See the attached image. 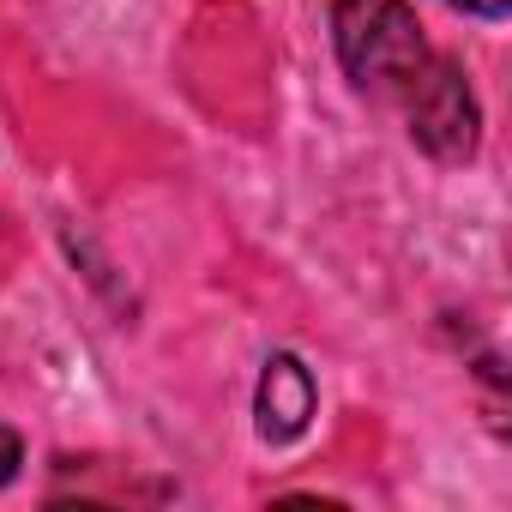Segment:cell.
Listing matches in <instances>:
<instances>
[{
    "mask_svg": "<svg viewBox=\"0 0 512 512\" xmlns=\"http://www.w3.org/2000/svg\"><path fill=\"white\" fill-rule=\"evenodd\" d=\"M314 410H320V386H314V368L296 356V350H278L266 356L260 368V392H253V428H260L266 446H290L314 428Z\"/></svg>",
    "mask_w": 512,
    "mask_h": 512,
    "instance_id": "cell-3",
    "label": "cell"
},
{
    "mask_svg": "<svg viewBox=\"0 0 512 512\" xmlns=\"http://www.w3.org/2000/svg\"><path fill=\"white\" fill-rule=\"evenodd\" d=\"M332 43L362 97L398 103V91L434 55L410 0H332Z\"/></svg>",
    "mask_w": 512,
    "mask_h": 512,
    "instance_id": "cell-1",
    "label": "cell"
},
{
    "mask_svg": "<svg viewBox=\"0 0 512 512\" xmlns=\"http://www.w3.org/2000/svg\"><path fill=\"white\" fill-rule=\"evenodd\" d=\"M458 13H476V19H506V7L512 0H452Z\"/></svg>",
    "mask_w": 512,
    "mask_h": 512,
    "instance_id": "cell-5",
    "label": "cell"
},
{
    "mask_svg": "<svg viewBox=\"0 0 512 512\" xmlns=\"http://www.w3.org/2000/svg\"><path fill=\"white\" fill-rule=\"evenodd\" d=\"M410 139L434 157V163H470L482 145V103L470 91V73L452 55H428L422 73L398 91Z\"/></svg>",
    "mask_w": 512,
    "mask_h": 512,
    "instance_id": "cell-2",
    "label": "cell"
},
{
    "mask_svg": "<svg viewBox=\"0 0 512 512\" xmlns=\"http://www.w3.org/2000/svg\"><path fill=\"white\" fill-rule=\"evenodd\" d=\"M19 464H25V440H19L13 428H0V488L19 476Z\"/></svg>",
    "mask_w": 512,
    "mask_h": 512,
    "instance_id": "cell-4",
    "label": "cell"
}]
</instances>
